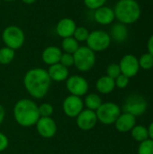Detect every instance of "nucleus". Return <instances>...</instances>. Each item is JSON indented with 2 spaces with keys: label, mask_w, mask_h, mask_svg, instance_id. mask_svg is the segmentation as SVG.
<instances>
[{
  "label": "nucleus",
  "mask_w": 153,
  "mask_h": 154,
  "mask_svg": "<svg viewBox=\"0 0 153 154\" xmlns=\"http://www.w3.org/2000/svg\"><path fill=\"white\" fill-rule=\"evenodd\" d=\"M129 81H130V79L128 77H126L124 74H121L115 79V87H117L118 88L124 89L129 85Z\"/></svg>",
  "instance_id": "32"
},
{
  "label": "nucleus",
  "mask_w": 153,
  "mask_h": 154,
  "mask_svg": "<svg viewBox=\"0 0 153 154\" xmlns=\"http://www.w3.org/2000/svg\"><path fill=\"white\" fill-rule=\"evenodd\" d=\"M128 33L129 32L126 25L122 23H115L111 28L110 37L111 39H113L117 42H123L127 39Z\"/></svg>",
  "instance_id": "20"
},
{
  "label": "nucleus",
  "mask_w": 153,
  "mask_h": 154,
  "mask_svg": "<svg viewBox=\"0 0 153 154\" xmlns=\"http://www.w3.org/2000/svg\"><path fill=\"white\" fill-rule=\"evenodd\" d=\"M121 74L122 73H121V69H120L119 64L111 63L110 65H108V67L106 69V76L115 79Z\"/></svg>",
  "instance_id": "29"
},
{
  "label": "nucleus",
  "mask_w": 153,
  "mask_h": 154,
  "mask_svg": "<svg viewBox=\"0 0 153 154\" xmlns=\"http://www.w3.org/2000/svg\"><path fill=\"white\" fill-rule=\"evenodd\" d=\"M74 66L81 72H87L93 69L96 64V52L87 46H79L73 54Z\"/></svg>",
  "instance_id": "4"
},
{
  "label": "nucleus",
  "mask_w": 153,
  "mask_h": 154,
  "mask_svg": "<svg viewBox=\"0 0 153 154\" xmlns=\"http://www.w3.org/2000/svg\"><path fill=\"white\" fill-rule=\"evenodd\" d=\"M61 55H62L61 49L57 46L51 45V46L46 47L43 50L41 53V60L45 64L51 66L53 64L60 62Z\"/></svg>",
  "instance_id": "17"
},
{
  "label": "nucleus",
  "mask_w": 153,
  "mask_h": 154,
  "mask_svg": "<svg viewBox=\"0 0 153 154\" xmlns=\"http://www.w3.org/2000/svg\"><path fill=\"white\" fill-rule=\"evenodd\" d=\"M89 31L87 30V27L85 26H77L73 37L78 42H86L88 38L89 35Z\"/></svg>",
  "instance_id": "26"
},
{
  "label": "nucleus",
  "mask_w": 153,
  "mask_h": 154,
  "mask_svg": "<svg viewBox=\"0 0 153 154\" xmlns=\"http://www.w3.org/2000/svg\"><path fill=\"white\" fill-rule=\"evenodd\" d=\"M5 108H4V106L0 104V125H1V124L3 123V121H4V119H5Z\"/></svg>",
  "instance_id": "35"
},
{
  "label": "nucleus",
  "mask_w": 153,
  "mask_h": 154,
  "mask_svg": "<svg viewBox=\"0 0 153 154\" xmlns=\"http://www.w3.org/2000/svg\"><path fill=\"white\" fill-rule=\"evenodd\" d=\"M84 109V101L79 97L73 95L68 96L62 103V110L64 114L70 117H77Z\"/></svg>",
  "instance_id": "10"
},
{
  "label": "nucleus",
  "mask_w": 153,
  "mask_h": 154,
  "mask_svg": "<svg viewBox=\"0 0 153 154\" xmlns=\"http://www.w3.org/2000/svg\"><path fill=\"white\" fill-rule=\"evenodd\" d=\"M47 71L51 81L53 80L56 82H62L67 80L69 75V69L60 64V62L50 66Z\"/></svg>",
  "instance_id": "18"
},
{
  "label": "nucleus",
  "mask_w": 153,
  "mask_h": 154,
  "mask_svg": "<svg viewBox=\"0 0 153 154\" xmlns=\"http://www.w3.org/2000/svg\"><path fill=\"white\" fill-rule=\"evenodd\" d=\"M148 107V103L146 99L139 94L130 95L124 102L123 111L124 113H128L133 116H140L143 115Z\"/></svg>",
  "instance_id": "8"
},
{
  "label": "nucleus",
  "mask_w": 153,
  "mask_h": 154,
  "mask_svg": "<svg viewBox=\"0 0 153 154\" xmlns=\"http://www.w3.org/2000/svg\"><path fill=\"white\" fill-rule=\"evenodd\" d=\"M21 1L23 3L26 4V5H32V4H33V3L36 2V0H21Z\"/></svg>",
  "instance_id": "37"
},
{
  "label": "nucleus",
  "mask_w": 153,
  "mask_h": 154,
  "mask_svg": "<svg viewBox=\"0 0 153 154\" xmlns=\"http://www.w3.org/2000/svg\"><path fill=\"white\" fill-rule=\"evenodd\" d=\"M134 125H136V117L128 113H121L115 122V126L120 133L131 132Z\"/></svg>",
  "instance_id": "16"
},
{
  "label": "nucleus",
  "mask_w": 153,
  "mask_h": 154,
  "mask_svg": "<svg viewBox=\"0 0 153 154\" xmlns=\"http://www.w3.org/2000/svg\"><path fill=\"white\" fill-rule=\"evenodd\" d=\"M78 48H79V42L73 36L62 39L61 51H63L64 52L74 54Z\"/></svg>",
  "instance_id": "22"
},
{
  "label": "nucleus",
  "mask_w": 153,
  "mask_h": 154,
  "mask_svg": "<svg viewBox=\"0 0 153 154\" xmlns=\"http://www.w3.org/2000/svg\"><path fill=\"white\" fill-rule=\"evenodd\" d=\"M66 88L70 95L79 97L85 96L88 91V82L87 80L79 75H73L67 79Z\"/></svg>",
  "instance_id": "9"
},
{
  "label": "nucleus",
  "mask_w": 153,
  "mask_h": 154,
  "mask_svg": "<svg viewBox=\"0 0 153 154\" xmlns=\"http://www.w3.org/2000/svg\"><path fill=\"white\" fill-rule=\"evenodd\" d=\"M51 79L48 71L42 68L29 69L23 77V86L28 94L36 99L43 98L49 92Z\"/></svg>",
  "instance_id": "1"
},
{
  "label": "nucleus",
  "mask_w": 153,
  "mask_h": 154,
  "mask_svg": "<svg viewBox=\"0 0 153 154\" xmlns=\"http://www.w3.org/2000/svg\"><path fill=\"white\" fill-rule=\"evenodd\" d=\"M107 0H83L84 5L87 8L91 10H96L106 5Z\"/></svg>",
  "instance_id": "30"
},
{
  "label": "nucleus",
  "mask_w": 153,
  "mask_h": 154,
  "mask_svg": "<svg viewBox=\"0 0 153 154\" xmlns=\"http://www.w3.org/2000/svg\"><path fill=\"white\" fill-rule=\"evenodd\" d=\"M14 118L23 127L35 125L40 118L37 104L29 98L18 100L14 106Z\"/></svg>",
  "instance_id": "2"
},
{
  "label": "nucleus",
  "mask_w": 153,
  "mask_h": 154,
  "mask_svg": "<svg viewBox=\"0 0 153 154\" xmlns=\"http://www.w3.org/2000/svg\"><path fill=\"white\" fill-rule=\"evenodd\" d=\"M77 28L75 21L69 17H64L60 19L55 27L57 34L62 39L67 37H71L74 34V32Z\"/></svg>",
  "instance_id": "14"
},
{
  "label": "nucleus",
  "mask_w": 153,
  "mask_h": 154,
  "mask_svg": "<svg viewBox=\"0 0 153 154\" xmlns=\"http://www.w3.org/2000/svg\"><path fill=\"white\" fill-rule=\"evenodd\" d=\"M119 67L121 69V73L125 75L129 79L135 77L140 70L138 59L133 54L124 55L120 60Z\"/></svg>",
  "instance_id": "11"
},
{
  "label": "nucleus",
  "mask_w": 153,
  "mask_h": 154,
  "mask_svg": "<svg viewBox=\"0 0 153 154\" xmlns=\"http://www.w3.org/2000/svg\"><path fill=\"white\" fill-rule=\"evenodd\" d=\"M148 129V134H149V138L153 140V121L150 124L149 127L147 128Z\"/></svg>",
  "instance_id": "36"
},
{
  "label": "nucleus",
  "mask_w": 153,
  "mask_h": 154,
  "mask_svg": "<svg viewBox=\"0 0 153 154\" xmlns=\"http://www.w3.org/2000/svg\"><path fill=\"white\" fill-rule=\"evenodd\" d=\"M8 145H9L8 137L5 134L0 132V152H2L5 150H6Z\"/></svg>",
  "instance_id": "33"
},
{
  "label": "nucleus",
  "mask_w": 153,
  "mask_h": 154,
  "mask_svg": "<svg viewBox=\"0 0 153 154\" xmlns=\"http://www.w3.org/2000/svg\"><path fill=\"white\" fill-rule=\"evenodd\" d=\"M35 125L38 134L45 139L54 137L58 131L57 124L51 117H40Z\"/></svg>",
  "instance_id": "12"
},
{
  "label": "nucleus",
  "mask_w": 153,
  "mask_h": 154,
  "mask_svg": "<svg viewBox=\"0 0 153 154\" xmlns=\"http://www.w3.org/2000/svg\"><path fill=\"white\" fill-rule=\"evenodd\" d=\"M147 49H148V52L151 53L153 56V34L149 38V40H148Z\"/></svg>",
  "instance_id": "34"
},
{
  "label": "nucleus",
  "mask_w": 153,
  "mask_h": 154,
  "mask_svg": "<svg viewBox=\"0 0 153 154\" xmlns=\"http://www.w3.org/2000/svg\"><path fill=\"white\" fill-rule=\"evenodd\" d=\"M102 99L99 97V95L91 93L86 96L85 100H84V106L87 107V109L92 110V111H96L99 106L102 105Z\"/></svg>",
  "instance_id": "21"
},
{
  "label": "nucleus",
  "mask_w": 153,
  "mask_h": 154,
  "mask_svg": "<svg viewBox=\"0 0 153 154\" xmlns=\"http://www.w3.org/2000/svg\"><path fill=\"white\" fill-rule=\"evenodd\" d=\"M40 117H51L53 114V106L50 103H43L38 106Z\"/></svg>",
  "instance_id": "28"
},
{
  "label": "nucleus",
  "mask_w": 153,
  "mask_h": 154,
  "mask_svg": "<svg viewBox=\"0 0 153 154\" xmlns=\"http://www.w3.org/2000/svg\"><path fill=\"white\" fill-rule=\"evenodd\" d=\"M60 63L62 64L63 66H65L66 68H69L71 66L74 65V58H73V54L70 53H66V52H62V55L60 57Z\"/></svg>",
  "instance_id": "31"
},
{
  "label": "nucleus",
  "mask_w": 153,
  "mask_h": 154,
  "mask_svg": "<svg viewBox=\"0 0 153 154\" xmlns=\"http://www.w3.org/2000/svg\"><path fill=\"white\" fill-rule=\"evenodd\" d=\"M2 40L5 46L16 51L23 45L25 34L19 26L9 25L4 29L2 32Z\"/></svg>",
  "instance_id": "5"
},
{
  "label": "nucleus",
  "mask_w": 153,
  "mask_h": 154,
  "mask_svg": "<svg viewBox=\"0 0 153 154\" xmlns=\"http://www.w3.org/2000/svg\"><path fill=\"white\" fill-rule=\"evenodd\" d=\"M138 154H153V140L149 138L140 143L138 147Z\"/></svg>",
  "instance_id": "27"
},
{
  "label": "nucleus",
  "mask_w": 153,
  "mask_h": 154,
  "mask_svg": "<svg viewBox=\"0 0 153 154\" xmlns=\"http://www.w3.org/2000/svg\"><path fill=\"white\" fill-rule=\"evenodd\" d=\"M111 37L108 32L103 30H95L89 32L88 38L86 41L87 46L94 52L104 51L111 44Z\"/></svg>",
  "instance_id": "7"
},
{
  "label": "nucleus",
  "mask_w": 153,
  "mask_h": 154,
  "mask_svg": "<svg viewBox=\"0 0 153 154\" xmlns=\"http://www.w3.org/2000/svg\"><path fill=\"white\" fill-rule=\"evenodd\" d=\"M5 2H13V1H15V0H4Z\"/></svg>",
  "instance_id": "38"
},
{
  "label": "nucleus",
  "mask_w": 153,
  "mask_h": 154,
  "mask_svg": "<svg viewBox=\"0 0 153 154\" xmlns=\"http://www.w3.org/2000/svg\"><path fill=\"white\" fill-rule=\"evenodd\" d=\"M94 19L98 24H101V25L111 24L115 19L114 9L106 5L101 6L95 10Z\"/></svg>",
  "instance_id": "15"
},
{
  "label": "nucleus",
  "mask_w": 153,
  "mask_h": 154,
  "mask_svg": "<svg viewBox=\"0 0 153 154\" xmlns=\"http://www.w3.org/2000/svg\"><path fill=\"white\" fill-rule=\"evenodd\" d=\"M97 121L103 125H110L115 124L118 116L121 115L120 106L114 102L102 103L99 108L96 111Z\"/></svg>",
  "instance_id": "6"
},
{
  "label": "nucleus",
  "mask_w": 153,
  "mask_h": 154,
  "mask_svg": "<svg viewBox=\"0 0 153 154\" xmlns=\"http://www.w3.org/2000/svg\"><path fill=\"white\" fill-rule=\"evenodd\" d=\"M15 57V51L5 46L0 48V64L8 65Z\"/></svg>",
  "instance_id": "24"
},
{
  "label": "nucleus",
  "mask_w": 153,
  "mask_h": 154,
  "mask_svg": "<svg viewBox=\"0 0 153 154\" xmlns=\"http://www.w3.org/2000/svg\"><path fill=\"white\" fill-rule=\"evenodd\" d=\"M96 88L100 94H109L113 92L115 88V79L105 75L100 77L96 83Z\"/></svg>",
  "instance_id": "19"
},
{
  "label": "nucleus",
  "mask_w": 153,
  "mask_h": 154,
  "mask_svg": "<svg viewBox=\"0 0 153 154\" xmlns=\"http://www.w3.org/2000/svg\"><path fill=\"white\" fill-rule=\"evenodd\" d=\"M131 135L138 143H142L147 139H149V134L147 127L143 125H134V127L131 130Z\"/></svg>",
  "instance_id": "23"
},
{
  "label": "nucleus",
  "mask_w": 153,
  "mask_h": 154,
  "mask_svg": "<svg viewBox=\"0 0 153 154\" xmlns=\"http://www.w3.org/2000/svg\"><path fill=\"white\" fill-rule=\"evenodd\" d=\"M115 16L124 24H132L137 22L142 14V8L136 0H119L114 8Z\"/></svg>",
  "instance_id": "3"
},
{
  "label": "nucleus",
  "mask_w": 153,
  "mask_h": 154,
  "mask_svg": "<svg viewBox=\"0 0 153 154\" xmlns=\"http://www.w3.org/2000/svg\"><path fill=\"white\" fill-rule=\"evenodd\" d=\"M138 61H139L140 69L142 68V69L145 70L153 69V56L149 52L142 54L140 57V59H138Z\"/></svg>",
  "instance_id": "25"
},
{
  "label": "nucleus",
  "mask_w": 153,
  "mask_h": 154,
  "mask_svg": "<svg viewBox=\"0 0 153 154\" xmlns=\"http://www.w3.org/2000/svg\"><path fill=\"white\" fill-rule=\"evenodd\" d=\"M97 117L95 111L89 109H83L76 117V124L82 131H89L93 129L97 124Z\"/></svg>",
  "instance_id": "13"
}]
</instances>
